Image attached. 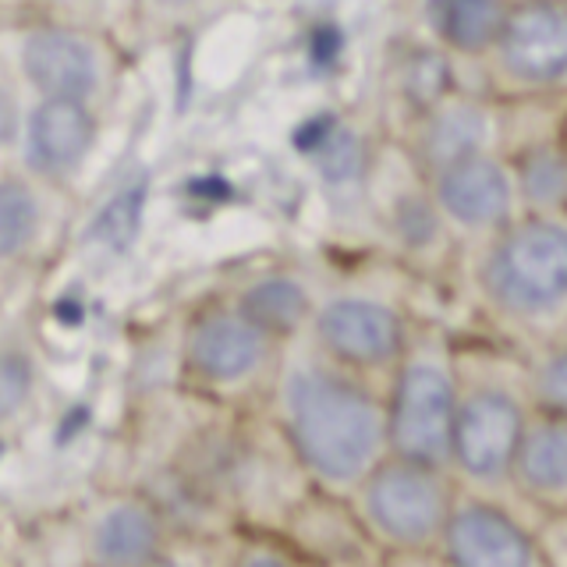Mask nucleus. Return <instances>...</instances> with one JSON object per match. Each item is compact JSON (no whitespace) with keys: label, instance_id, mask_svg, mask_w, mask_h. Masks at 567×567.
<instances>
[{"label":"nucleus","instance_id":"f257e3e1","mask_svg":"<svg viewBox=\"0 0 567 567\" xmlns=\"http://www.w3.org/2000/svg\"><path fill=\"white\" fill-rule=\"evenodd\" d=\"M266 404L284 454L309 489L348 501L390 457L383 383L333 365L309 341L284 351Z\"/></svg>","mask_w":567,"mask_h":567},{"label":"nucleus","instance_id":"f03ea898","mask_svg":"<svg viewBox=\"0 0 567 567\" xmlns=\"http://www.w3.org/2000/svg\"><path fill=\"white\" fill-rule=\"evenodd\" d=\"M472 301L493 341L522 354L567 337V213H522L486 238Z\"/></svg>","mask_w":567,"mask_h":567},{"label":"nucleus","instance_id":"7ed1b4c3","mask_svg":"<svg viewBox=\"0 0 567 567\" xmlns=\"http://www.w3.org/2000/svg\"><path fill=\"white\" fill-rule=\"evenodd\" d=\"M461 394L451 440V472L468 493L511 501V465L539 415L522 351L501 341H457Z\"/></svg>","mask_w":567,"mask_h":567},{"label":"nucleus","instance_id":"20e7f679","mask_svg":"<svg viewBox=\"0 0 567 567\" xmlns=\"http://www.w3.org/2000/svg\"><path fill=\"white\" fill-rule=\"evenodd\" d=\"M390 454L451 468V440L461 394L457 337L436 323H419L404 359L386 380Z\"/></svg>","mask_w":567,"mask_h":567},{"label":"nucleus","instance_id":"39448f33","mask_svg":"<svg viewBox=\"0 0 567 567\" xmlns=\"http://www.w3.org/2000/svg\"><path fill=\"white\" fill-rule=\"evenodd\" d=\"M457 496L461 483L451 468L390 454L348 501L386 557H430L440 549Z\"/></svg>","mask_w":567,"mask_h":567},{"label":"nucleus","instance_id":"423d86ee","mask_svg":"<svg viewBox=\"0 0 567 567\" xmlns=\"http://www.w3.org/2000/svg\"><path fill=\"white\" fill-rule=\"evenodd\" d=\"M284 344L266 337L230 301L192 312L182 327L177 365L192 390L213 401L270 394L284 359Z\"/></svg>","mask_w":567,"mask_h":567},{"label":"nucleus","instance_id":"0eeeda50","mask_svg":"<svg viewBox=\"0 0 567 567\" xmlns=\"http://www.w3.org/2000/svg\"><path fill=\"white\" fill-rule=\"evenodd\" d=\"M415 330L419 323L401 301L372 288H337L319 298L306 341L333 365L386 386Z\"/></svg>","mask_w":567,"mask_h":567},{"label":"nucleus","instance_id":"6e6552de","mask_svg":"<svg viewBox=\"0 0 567 567\" xmlns=\"http://www.w3.org/2000/svg\"><path fill=\"white\" fill-rule=\"evenodd\" d=\"M440 567H554L539 522L514 501L461 489L440 539Z\"/></svg>","mask_w":567,"mask_h":567},{"label":"nucleus","instance_id":"1a4fd4ad","mask_svg":"<svg viewBox=\"0 0 567 567\" xmlns=\"http://www.w3.org/2000/svg\"><path fill=\"white\" fill-rule=\"evenodd\" d=\"M489 61L518 96L567 89V0H514Z\"/></svg>","mask_w":567,"mask_h":567},{"label":"nucleus","instance_id":"9d476101","mask_svg":"<svg viewBox=\"0 0 567 567\" xmlns=\"http://www.w3.org/2000/svg\"><path fill=\"white\" fill-rule=\"evenodd\" d=\"M174 543L167 511L150 493H114L85 514L79 567H150Z\"/></svg>","mask_w":567,"mask_h":567},{"label":"nucleus","instance_id":"9b49d317","mask_svg":"<svg viewBox=\"0 0 567 567\" xmlns=\"http://www.w3.org/2000/svg\"><path fill=\"white\" fill-rule=\"evenodd\" d=\"M433 199L447 227H457L483 241L525 213L514 171L493 153L461 159V164L440 171L433 177Z\"/></svg>","mask_w":567,"mask_h":567},{"label":"nucleus","instance_id":"f8f14e48","mask_svg":"<svg viewBox=\"0 0 567 567\" xmlns=\"http://www.w3.org/2000/svg\"><path fill=\"white\" fill-rule=\"evenodd\" d=\"M511 501L536 522H567V422L536 415L511 465Z\"/></svg>","mask_w":567,"mask_h":567},{"label":"nucleus","instance_id":"ddd939ff","mask_svg":"<svg viewBox=\"0 0 567 567\" xmlns=\"http://www.w3.org/2000/svg\"><path fill=\"white\" fill-rule=\"evenodd\" d=\"M25 82L40 93V100H82L96 93L103 82V64L96 47L82 32L71 29H32L18 47Z\"/></svg>","mask_w":567,"mask_h":567},{"label":"nucleus","instance_id":"4468645a","mask_svg":"<svg viewBox=\"0 0 567 567\" xmlns=\"http://www.w3.org/2000/svg\"><path fill=\"white\" fill-rule=\"evenodd\" d=\"M96 138V121L82 100H40L25 121V159L40 174H64L82 164Z\"/></svg>","mask_w":567,"mask_h":567},{"label":"nucleus","instance_id":"2eb2a0df","mask_svg":"<svg viewBox=\"0 0 567 567\" xmlns=\"http://www.w3.org/2000/svg\"><path fill=\"white\" fill-rule=\"evenodd\" d=\"M227 301L284 348L306 341L316 306H319V298L309 291V284L291 277V274L252 277L248 284H241V288Z\"/></svg>","mask_w":567,"mask_h":567},{"label":"nucleus","instance_id":"dca6fc26","mask_svg":"<svg viewBox=\"0 0 567 567\" xmlns=\"http://www.w3.org/2000/svg\"><path fill=\"white\" fill-rule=\"evenodd\" d=\"M489 138H493V121L478 103L468 100L440 103L422 121L419 164L425 174L436 177L440 171L461 164V159L489 153Z\"/></svg>","mask_w":567,"mask_h":567},{"label":"nucleus","instance_id":"f3484780","mask_svg":"<svg viewBox=\"0 0 567 567\" xmlns=\"http://www.w3.org/2000/svg\"><path fill=\"white\" fill-rule=\"evenodd\" d=\"M514 0H433V25L454 53L489 58Z\"/></svg>","mask_w":567,"mask_h":567},{"label":"nucleus","instance_id":"a211bd4d","mask_svg":"<svg viewBox=\"0 0 567 567\" xmlns=\"http://www.w3.org/2000/svg\"><path fill=\"white\" fill-rule=\"evenodd\" d=\"M511 171L525 213H567V146L532 142Z\"/></svg>","mask_w":567,"mask_h":567},{"label":"nucleus","instance_id":"6ab92c4d","mask_svg":"<svg viewBox=\"0 0 567 567\" xmlns=\"http://www.w3.org/2000/svg\"><path fill=\"white\" fill-rule=\"evenodd\" d=\"M35 390H40L35 348L29 344V337H18L14 330H8L4 348H0V422H4L8 433L18 430V419L29 412Z\"/></svg>","mask_w":567,"mask_h":567},{"label":"nucleus","instance_id":"aec40b11","mask_svg":"<svg viewBox=\"0 0 567 567\" xmlns=\"http://www.w3.org/2000/svg\"><path fill=\"white\" fill-rule=\"evenodd\" d=\"M40 235V199L22 177H4L0 185V256L8 262L25 256Z\"/></svg>","mask_w":567,"mask_h":567},{"label":"nucleus","instance_id":"412c9836","mask_svg":"<svg viewBox=\"0 0 567 567\" xmlns=\"http://www.w3.org/2000/svg\"><path fill=\"white\" fill-rule=\"evenodd\" d=\"M532 398L543 415L567 422V337L525 354Z\"/></svg>","mask_w":567,"mask_h":567},{"label":"nucleus","instance_id":"4be33fe9","mask_svg":"<svg viewBox=\"0 0 567 567\" xmlns=\"http://www.w3.org/2000/svg\"><path fill=\"white\" fill-rule=\"evenodd\" d=\"M220 567H323V564H316L284 532L280 536H274V532H252V536L230 543Z\"/></svg>","mask_w":567,"mask_h":567},{"label":"nucleus","instance_id":"5701e85b","mask_svg":"<svg viewBox=\"0 0 567 567\" xmlns=\"http://www.w3.org/2000/svg\"><path fill=\"white\" fill-rule=\"evenodd\" d=\"M404 93L422 114L436 111L440 103H447L451 96V64L436 50L415 53L404 68Z\"/></svg>","mask_w":567,"mask_h":567},{"label":"nucleus","instance_id":"b1692460","mask_svg":"<svg viewBox=\"0 0 567 567\" xmlns=\"http://www.w3.org/2000/svg\"><path fill=\"white\" fill-rule=\"evenodd\" d=\"M138 188L135 192H124L121 199H114L111 206H106V213L100 217V235H106L111 241H121V238H128L135 224H138Z\"/></svg>","mask_w":567,"mask_h":567},{"label":"nucleus","instance_id":"393cba45","mask_svg":"<svg viewBox=\"0 0 567 567\" xmlns=\"http://www.w3.org/2000/svg\"><path fill=\"white\" fill-rule=\"evenodd\" d=\"M539 532L554 567H567V522H539Z\"/></svg>","mask_w":567,"mask_h":567},{"label":"nucleus","instance_id":"a878e982","mask_svg":"<svg viewBox=\"0 0 567 567\" xmlns=\"http://www.w3.org/2000/svg\"><path fill=\"white\" fill-rule=\"evenodd\" d=\"M150 567H195V557L185 549V543L182 539H174L164 554H159Z\"/></svg>","mask_w":567,"mask_h":567},{"label":"nucleus","instance_id":"bb28decb","mask_svg":"<svg viewBox=\"0 0 567 567\" xmlns=\"http://www.w3.org/2000/svg\"><path fill=\"white\" fill-rule=\"evenodd\" d=\"M156 8H164V11H185L192 4H199V0H153Z\"/></svg>","mask_w":567,"mask_h":567}]
</instances>
